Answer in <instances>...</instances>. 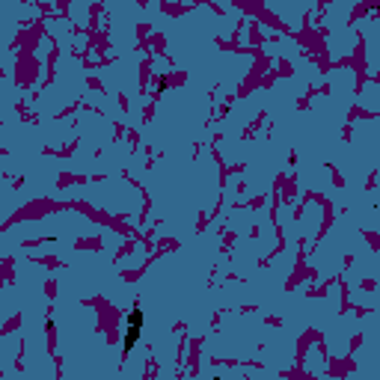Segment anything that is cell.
I'll return each mask as SVG.
<instances>
[{
  "mask_svg": "<svg viewBox=\"0 0 380 380\" xmlns=\"http://www.w3.org/2000/svg\"><path fill=\"white\" fill-rule=\"evenodd\" d=\"M143 324H146V318H143V309L140 306H134L131 312H128V318H125V339H122V354H134V348L140 345V339H143Z\"/></svg>",
  "mask_w": 380,
  "mask_h": 380,
  "instance_id": "cell-1",
  "label": "cell"
}]
</instances>
